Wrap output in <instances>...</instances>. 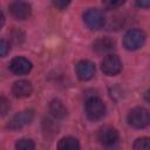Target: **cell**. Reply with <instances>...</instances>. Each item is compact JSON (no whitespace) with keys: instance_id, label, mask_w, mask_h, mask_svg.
I'll return each mask as SVG.
<instances>
[{"instance_id":"22","label":"cell","mask_w":150,"mask_h":150,"mask_svg":"<svg viewBox=\"0 0 150 150\" xmlns=\"http://www.w3.org/2000/svg\"><path fill=\"white\" fill-rule=\"evenodd\" d=\"M4 23H5V16H4V13L0 11V28L4 26Z\"/></svg>"},{"instance_id":"21","label":"cell","mask_w":150,"mask_h":150,"mask_svg":"<svg viewBox=\"0 0 150 150\" xmlns=\"http://www.w3.org/2000/svg\"><path fill=\"white\" fill-rule=\"evenodd\" d=\"M136 5L141 8H148L150 6V0H136Z\"/></svg>"},{"instance_id":"1","label":"cell","mask_w":150,"mask_h":150,"mask_svg":"<svg viewBox=\"0 0 150 150\" xmlns=\"http://www.w3.org/2000/svg\"><path fill=\"white\" fill-rule=\"evenodd\" d=\"M149 122H150V115L145 108L136 107L131 109L128 114V123L136 129H143L148 127Z\"/></svg>"},{"instance_id":"7","label":"cell","mask_w":150,"mask_h":150,"mask_svg":"<svg viewBox=\"0 0 150 150\" xmlns=\"http://www.w3.org/2000/svg\"><path fill=\"white\" fill-rule=\"evenodd\" d=\"M97 138L100 143L104 146H112L117 143L118 141V132L115 128L112 127H103L100 129Z\"/></svg>"},{"instance_id":"8","label":"cell","mask_w":150,"mask_h":150,"mask_svg":"<svg viewBox=\"0 0 150 150\" xmlns=\"http://www.w3.org/2000/svg\"><path fill=\"white\" fill-rule=\"evenodd\" d=\"M9 12L12 16L16 20H26L30 15V5L25 1H14L9 6Z\"/></svg>"},{"instance_id":"18","label":"cell","mask_w":150,"mask_h":150,"mask_svg":"<svg viewBox=\"0 0 150 150\" xmlns=\"http://www.w3.org/2000/svg\"><path fill=\"white\" fill-rule=\"evenodd\" d=\"M102 2L105 7H108L110 9H114V8H117V7L122 6L125 2V0H102Z\"/></svg>"},{"instance_id":"10","label":"cell","mask_w":150,"mask_h":150,"mask_svg":"<svg viewBox=\"0 0 150 150\" xmlns=\"http://www.w3.org/2000/svg\"><path fill=\"white\" fill-rule=\"evenodd\" d=\"M76 75L82 81H88L95 75V64L88 60H82L76 64Z\"/></svg>"},{"instance_id":"12","label":"cell","mask_w":150,"mask_h":150,"mask_svg":"<svg viewBox=\"0 0 150 150\" xmlns=\"http://www.w3.org/2000/svg\"><path fill=\"white\" fill-rule=\"evenodd\" d=\"M93 49L98 53V54H104V53H108L110 50L114 49V41L109 38H101V39H97L94 45H93Z\"/></svg>"},{"instance_id":"14","label":"cell","mask_w":150,"mask_h":150,"mask_svg":"<svg viewBox=\"0 0 150 150\" xmlns=\"http://www.w3.org/2000/svg\"><path fill=\"white\" fill-rule=\"evenodd\" d=\"M57 148L60 150H77V149H80V144L75 137L68 136V137H63L59 142Z\"/></svg>"},{"instance_id":"13","label":"cell","mask_w":150,"mask_h":150,"mask_svg":"<svg viewBox=\"0 0 150 150\" xmlns=\"http://www.w3.org/2000/svg\"><path fill=\"white\" fill-rule=\"evenodd\" d=\"M49 112L55 118H63L67 115V108L60 100H53L49 103Z\"/></svg>"},{"instance_id":"2","label":"cell","mask_w":150,"mask_h":150,"mask_svg":"<svg viewBox=\"0 0 150 150\" xmlns=\"http://www.w3.org/2000/svg\"><path fill=\"white\" fill-rule=\"evenodd\" d=\"M86 114L87 117L91 121L101 120L105 114V105L103 101L98 97H89L86 101Z\"/></svg>"},{"instance_id":"20","label":"cell","mask_w":150,"mask_h":150,"mask_svg":"<svg viewBox=\"0 0 150 150\" xmlns=\"http://www.w3.org/2000/svg\"><path fill=\"white\" fill-rule=\"evenodd\" d=\"M70 2L71 0H53V4L57 9H64Z\"/></svg>"},{"instance_id":"16","label":"cell","mask_w":150,"mask_h":150,"mask_svg":"<svg viewBox=\"0 0 150 150\" xmlns=\"http://www.w3.org/2000/svg\"><path fill=\"white\" fill-rule=\"evenodd\" d=\"M9 110V101L5 96H0V117L5 116Z\"/></svg>"},{"instance_id":"5","label":"cell","mask_w":150,"mask_h":150,"mask_svg":"<svg viewBox=\"0 0 150 150\" xmlns=\"http://www.w3.org/2000/svg\"><path fill=\"white\" fill-rule=\"evenodd\" d=\"M83 20L86 22V25L90 28V29H101L104 26V16L103 14L96 9V8H90L88 9L84 14H83Z\"/></svg>"},{"instance_id":"9","label":"cell","mask_w":150,"mask_h":150,"mask_svg":"<svg viewBox=\"0 0 150 150\" xmlns=\"http://www.w3.org/2000/svg\"><path fill=\"white\" fill-rule=\"evenodd\" d=\"M9 69L15 75H25L30 71L32 69V62L22 56L14 57L9 63Z\"/></svg>"},{"instance_id":"4","label":"cell","mask_w":150,"mask_h":150,"mask_svg":"<svg viewBox=\"0 0 150 150\" xmlns=\"http://www.w3.org/2000/svg\"><path fill=\"white\" fill-rule=\"evenodd\" d=\"M101 69H102V71L105 75L114 76V75H117L121 71V69H122V62H121V60H120V57L117 55L109 54V55H107L102 60Z\"/></svg>"},{"instance_id":"3","label":"cell","mask_w":150,"mask_h":150,"mask_svg":"<svg viewBox=\"0 0 150 150\" xmlns=\"http://www.w3.org/2000/svg\"><path fill=\"white\" fill-rule=\"evenodd\" d=\"M145 41V34L141 29H130L123 39V45L128 50H137L139 49Z\"/></svg>"},{"instance_id":"11","label":"cell","mask_w":150,"mask_h":150,"mask_svg":"<svg viewBox=\"0 0 150 150\" xmlns=\"http://www.w3.org/2000/svg\"><path fill=\"white\" fill-rule=\"evenodd\" d=\"M33 91V86L29 81L27 80H20L16 81L13 87H12V93L15 97L19 98H23V97H28Z\"/></svg>"},{"instance_id":"19","label":"cell","mask_w":150,"mask_h":150,"mask_svg":"<svg viewBox=\"0 0 150 150\" xmlns=\"http://www.w3.org/2000/svg\"><path fill=\"white\" fill-rule=\"evenodd\" d=\"M9 52V45L7 41L5 40H0V57L7 55V53Z\"/></svg>"},{"instance_id":"6","label":"cell","mask_w":150,"mask_h":150,"mask_svg":"<svg viewBox=\"0 0 150 150\" xmlns=\"http://www.w3.org/2000/svg\"><path fill=\"white\" fill-rule=\"evenodd\" d=\"M33 118H34V111L33 110H25V111L15 114L9 120V123L7 127L11 130H18V129H21L25 125L29 124L33 121Z\"/></svg>"},{"instance_id":"17","label":"cell","mask_w":150,"mask_h":150,"mask_svg":"<svg viewBox=\"0 0 150 150\" xmlns=\"http://www.w3.org/2000/svg\"><path fill=\"white\" fill-rule=\"evenodd\" d=\"M149 148V138L148 137H142L136 139L135 144H134V149L137 150H142V149H148Z\"/></svg>"},{"instance_id":"15","label":"cell","mask_w":150,"mask_h":150,"mask_svg":"<svg viewBox=\"0 0 150 150\" xmlns=\"http://www.w3.org/2000/svg\"><path fill=\"white\" fill-rule=\"evenodd\" d=\"M15 148L18 150H33L35 148V144L33 143L32 139H27V138H22L19 139L15 144Z\"/></svg>"}]
</instances>
